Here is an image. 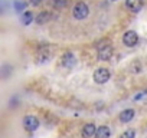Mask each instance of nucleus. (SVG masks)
I'll use <instances>...</instances> for the list:
<instances>
[{
  "label": "nucleus",
  "mask_w": 147,
  "mask_h": 138,
  "mask_svg": "<svg viewBox=\"0 0 147 138\" xmlns=\"http://www.w3.org/2000/svg\"><path fill=\"white\" fill-rule=\"evenodd\" d=\"M72 15H74V17H75L77 20H84L85 17H88L90 9H88L87 3L78 2L75 6H74V9H72Z\"/></svg>",
  "instance_id": "1"
},
{
  "label": "nucleus",
  "mask_w": 147,
  "mask_h": 138,
  "mask_svg": "<svg viewBox=\"0 0 147 138\" xmlns=\"http://www.w3.org/2000/svg\"><path fill=\"white\" fill-rule=\"evenodd\" d=\"M123 43H124V46H127V48H134V46L138 43V35H137V32H134V30H127V32L123 35Z\"/></svg>",
  "instance_id": "2"
},
{
  "label": "nucleus",
  "mask_w": 147,
  "mask_h": 138,
  "mask_svg": "<svg viewBox=\"0 0 147 138\" xmlns=\"http://www.w3.org/2000/svg\"><path fill=\"white\" fill-rule=\"evenodd\" d=\"M111 56H113V46L108 42L98 46V59L100 60H110Z\"/></svg>",
  "instance_id": "3"
},
{
  "label": "nucleus",
  "mask_w": 147,
  "mask_h": 138,
  "mask_svg": "<svg viewBox=\"0 0 147 138\" xmlns=\"http://www.w3.org/2000/svg\"><path fill=\"white\" fill-rule=\"evenodd\" d=\"M39 125H40V122H39V119L35 115H26L25 119H23V127L29 132H35L39 128Z\"/></svg>",
  "instance_id": "4"
},
{
  "label": "nucleus",
  "mask_w": 147,
  "mask_h": 138,
  "mask_svg": "<svg viewBox=\"0 0 147 138\" xmlns=\"http://www.w3.org/2000/svg\"><path fill=\"white\" fill-rule=\"evenodd\" d=\"M110 76H111V74H110V71L107 68H98L97 71L94 72V81L97 82V84H105V82H108L110 81Z\"/></svg>",
  "instance_id": "5"
},
{
  "label": "nucleus",
  "mask_w": 147,
  "mask_h": 138,
  "mask_svg": "<svg viewBox=\"0 0 147 138\" xmlns=\"http://www.w3.org/2000/svg\"><path fill=\"white\" fill-rule=\"evenodd\" d=\"M75 63H77V59H75V56H74V53L66 52V53L62 56V66H63V68L71 69V68L75 66Z\"/></svg>",
  "instance_id": "6"
},
{
  "label": "nucleus",
  "mask_w": 147,
  "mask_h": 138,
  "mask_svg": "<svg viewBox=\"0 0 147 138\" xmlns=\"http://www.w3.org/2000/svg\"><path fill=\"white\" fill-rule=\"evenodd\" d=\"M125 7L133 13H138L143 7V0H125Z\"/></svg>",
  "instance_id": "7"
},
{
  "label": "nucleus",
  "mask_w": 147,
  "mask_h": 138,
  "mask_svg": "<svg viewBox=\"0 0 147 138\" xmlns=\"http://www.w3.org/2000/svg\"><path fill=\"white\" fill-rule=\"evenodd\" d=\"M82 137L84 138H92L95 134H97V127H95V124H85L84 125V128H82Z\"/></svg>",
  "instance_id": "8"
},
{
  "label": "nucleus",
  "mask_w": 147,
  "mask_h": 138,
  "mask_svg": "<svg viewBox=\"0 0 147 138\" xmlns=\"http://www.w3.org/2000/svg\"><path fill=\"white\" fill-rule=\"evenodd\" d=\"M134 115H136V111L134 109H131V108H128V109H124V111H121V114H120V121L123 122V124H127V122H130L133 118H134Z\"/></svg>",
  "instance_id": "9"
},
{
  "label": "nucleus",
  "mask_w": 147,
  "mask_h": 138,
  "mask_svg": "<svg viewBox=\"0 0 147 138\" xmlns=\"http://www.w3.org/2000/svg\"><path fill=\"white\" fill-rule=\"evenodd\" d=\"M49 56H51V52H49V49H48L46 46H43V48H40V49L38 50V62H39V63L46 62V60L49 59Z\"/></svg>",
  "instance_id": "10"
},
{
  "label": "nucleus",
  "mask_w": 147,
  "mask_h": 138,
  "mask_svg": "<svg viewBox=\"0 0 147 138\" xmlns=\"http://www.w3.org/2000/svg\"><path fill=\"white\" fill-rule=\"evenodd\" d=\"M111 135V131L107 125H101L97 128V134H95V138H110Z\"/></svg>",
  "instance_id": "11"
},
{
  "label": "nucleus",
  "mask_w": 147,
  "mask_h": 138,
  "mask_svg": "<svg viewBox=\"0 0 147 138\" xmlns=\"http://www.w3.org/2000/svg\"><path fill=\"white\" fill-rule=\"evenodd\" d=\"M33 20H35V16H33L32 12H29V10L23 12V15H22V23H23V25L28 26V25H30Z\"/></svg>",
  "instance_id": "12"
},
{
  "label": "nucleus",
  "mask_w": 147,
  "mask_h": 138,
  "mask_svg": "<svg viewBox=\"0 0 147 138\" xmlns=\"http://www.w3.org/2000/svg\"><path fill=\"white\" fill-rule=\"evenodd\" d=\"M48 20H49V13H48V12H40V13L35 17V22H36L38 25H45Z\"/></svg>",
  "instance_id": "13"
},
{
  "label": "nucleus",
  "mask_w": 147,
  "mask_h": 138,
  "mask_svg": "<svg viewBox=\"0 0 147 138\" xmlns=\"http://www.w3.org/2000/svg\"><path fill=\"white\" fill-rule=\"evenodd\" d=\"M120 138H136V131L134 129H127L120 135Z\"/></svg>",
  "instance_id": "14"
},
{
  "label": "nucleus",
  "mask_w": 147,
  "mask_h": 138,
  "mask_svg": "<svg viewBox=\"0 0 147 138\" xmlns=\"http://www.w3.org/2000/svg\"><path fill=\"white\" fill-rule=\"evenodd\" d=\"M131 71H133L134 74H137V72H141V63H140L138 60H136V62L131 65Z\"/></svg>",
  "instance_id": "15"
},
{
  "label": "nucleus",
  "mask_w": 147,
  "mask_h": 138,
  "mask_svg": "<svg viewBox=\"0 0 147 138\" xmlns=\"http://www.w3.org/2000/svg\"><path fill=\"white\" fill-rule=\"evenodd\" d=\"M15 9H16L18 12H23V9H25V3H20V2H15Z\"/></svg>",
  "instance_id": "16"
},
{
  "label": "nucleus",
  "mask_w": 147,
  "mask_h": 138,
  "mask_svg": "<svg viewBox=\"0 0 147 138\" xmlns=\"http://www.w3.org/2000/svg\"><path fill=\"white\" fill-rule=\"evenodd\" d=\"M53 3L56 7H63V6H66V0H55Z\"/></svg>",
  "instance_id": "17"
},
{
  "label": "nucleus",
  "mask_w": 147,
  "mask_h": 138,
  "mask_svg": "<svg viewBox=\"0 0 147 138\" xmlns=\"http://www.w3.org/2000/svg\"><path fill=\"white\" fill-rule=\"evenodd\" d=\"M40 2H42V0H30V5H33V6H38Z\"/></svg>",
  "instance_id": "18"
}]
</instances>
